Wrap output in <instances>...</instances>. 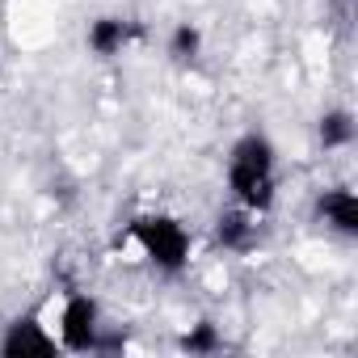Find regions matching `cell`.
I'll list each match as a JSON object with an SVG mask.
<instances>
[{
	"label": "cell",
	"mask_w": 358,
	"mask_h": 358,
	"mask_svg": "<svg viewBox=\"0 0 358 358\" xmlns=\"http://www.w3.org/2000/svg\"><path fill=\"white\" fill-rule=\"evenodd\" d=\"M249 236H253V224H249L241 211H232V215H224V220H220V241H224L228 249H245V245H249Z\"/></svg>",
	"instance_id": "obj_7"
},
{
	"label": "cell",
	"mask_w": 358,
	"mask_h": 358,
	"mask_svg": "<svg viewBox=\"0 0 358 358\" xmlns=\"http://www.w3.org/2000/svg\"><path fill=\"white\" fill-rule=\"evenodd\" d=\"M135 241L143 245V253L164 266V270H182L186 253H190V236L182 232V224L173 220H139L135 224Z\"/></svg>",
	"instance_id": "obj_2"
},
{
	"label": "cell",
	"mask_w": 358,
	"mask_h": 358,
	"mask_svg": "<svg viewBox=\"0 0 358 358\" xmlns=\"http://www.w3.org/2000/svg\"><path fill=\"white\" fill-rule=\"evenodd\" d=\"M59 337L68 350H93L97 345V303L89 295H72L59 312Z\"/></svg>",
	"instance_id": "obj_3"
},
{
	"label": "cell",
	"mask_w": 358,
	"mask_h": 358,
	"mask_svg": "<svg viewBox=\"0 0 358 358\" xmlns=\"http://www.w3.org/2000/svg\"><path fill=\"white\" fill-rule=\"evenodd\" d=\"M0 350L9 358H47V354H55V337H47L38 320H17V324H9Z\"/></svg>",
	"instance_id": "obj_4"
},
{
	"label": "cell",
	"mask_w": 358,
	"mask_h": 358,
	"mask_svg": "<svg viewBox=\"0 0 358 358\" xmlns=\"http://www.w3.org/2000/svg\"><path fill=\"white\" fill-rule=\"evenodd\" d=\"M122 43H127V26H122V22H114V17L93 22V30H89V47H93L97 55H114Z\"/></svg>",
	"instance_id": "obj_6"
},
{
	"label": "cell",
	"mask_w": 358,
	"mask_h": 358,
	"mask_svg": "<svg viewBox=\"0 0 358 358\" xmlns=\"http://www.w3.org/2000/svg\"><path fill=\"white\" fill-rule=\"evenodd\" d=\"M320 139H324V148H341V143H350V139H354V122H350V114H329V118H320Z\"/></svg>",
	"instance_id": "obj_8"
},
{
	"label": "cell",
	"mask_w": 358,
	"mask_h": 358,
	"mask_svg": "<svg viewBox=\"0 0 358 358\" xmlns=\"http://www.w3.org/2000/svg\"><path fill=\"white\" fill-rule=\"evenodd\" d=\"M182 345H186V350H215V329H211V324H199Z\"/></svg>",
	"instance_id": "obj_10"
},
{
	"label": "cell",
	"mask_w": 358,
	"mask_h": 358,
	"mask_svg": "<svg viewBox=\"0 0 358 358\" xmlns=\"http://www.w3.org/2000/svg\"><path fill=\"white\" fill-rule=\"evenodd\" d=\"M228 182H232L241 207H249V211H266L274 203V148L262 135H245L232 148Z\"/></svg>",
	"instance_id": "obj_1"
},
{
	"label": "cell",
	"mask_w": 358,
	"mask_h": 358,
	"mask_svg": "<svg viewBox=\"0 0 358 358\" xmlns=\"http://www.w3.org/2000/svg\"><path fill=\"white\" fill-rule=\"evenodd\" d=\"M320 215L337 228V232H358V203L350 190H329L320 199Z\"/></svg>",
	"instance_id": "obj_5"
},
{
	"label": "cell",
	"mask_w": 358,
	"mask_h": 358,
	"mask_svg": "<svg viewBox=\"0 0 358 358\" xmlns=\"http://www.w3.org/2000/svg\"><path fill=\"white\" fill-rule=\"evenodd\" d=\"M173 55L177 59H194L199 55V30H190V26H182L173 34Z\"/></svg>",
	"instance_id": "obj_9"
}]
</instances>
